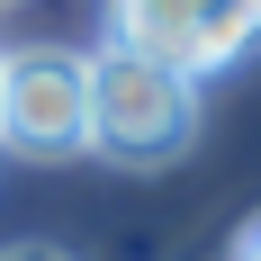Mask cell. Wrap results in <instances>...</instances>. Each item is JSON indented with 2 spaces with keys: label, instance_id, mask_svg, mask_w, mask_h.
<instances>
[{
  "label": "cell",
  "instance_id": "1",
  "mask_svg": "<svg viewBox=\"0 0 261 261\" xmlns=\"http://www.w3.org/2000/svg\"><path fill=\"white\" fill-rule=\"evenodd\" d=\"M189 135H198V81L189 72H171L135 45L90 54V153L144 171V162L189 153Z\"/></svg>",
  "mask_w": 261,
  "mask_h": 261
},
{
  "label": "cell",
  "instance_id": "2",
  "mask_svg": "<svg viewBox=\"0 0 261 261\" xmlns=\"http://www.w3.org/2000/svg\"><path fill=\"white\" fill-rule=\"evenodd\" d=\"M0 144L27 162L90 153V54H63V45L0 54Z\"/></svg>",
  "mask_w": 261,
  "mask_h": 261
},
{
  "label": "cell",
  "instance_id": "3",
  "mask_svg": "<svg viewBox=\"0 0 261 261\" xmlns=\"http://www.w3.org/2000/svg\"><path fill=\"white\" fill-rule=\"evenodd\" d=\"M117 45L153 54V63H171V72H189V81H207L198 9H189V0H117Z\"/></svg>",
  "mask_w": 261,
  "mask_h": 261
},
{
  "label": "cell",
  "instance_id": "4",
  "mask_svg": "<svg viewBox=\"0 0 261 261\" xmlns=\"http://www.w3.org/2000/svg\"><path fill=\"white\" fill-rule=\"evenodd\" d=\"M198 9V54H207V72L243 63L261 45V0H189Z\"/></svg>",
  "mask_w": 261,
  "mask_h": 261
},
{
  "label": "cell",
  "instance_id": "5",
  "mask_svg": "<svg viewBox=\"0 0 261 261\" xmlns=\"http://www.w3.org/2000/svg\"><path fill=\"white\" fill-rule=\"evenodd\" d=\"M0 261H72V252H54V243H9Z\"/></svg>",
  "mask_w": 261,
  "mask_h": 261
},
{
  "label": "cell",
  "instance_id": "6",
  "mask_svg": "<svg viewBox=\"0 0 261 261\" xmlns=\"http://www.w3.org/2000/svg\"><path fill=\"white\" fill-rule=\"evenodd\" d=\"M234 261H261V225H252V234H243V243H234Z\"/></svg>",
  "mask_w": 261,
  "mask_h": 261
},
{
  "label": "cell",
  "instance_id": "7",
  "mask_svg": "<svg viewBox=\"0 0 261 261\" xmlns=\"http://www.w3.org/2000/svg\"><path fill=\"white\" fill-rule=\"evenodd\" d=\"M0 9H9V0H0Z\"/></svg>",
  "mask_w": 261,
  "mask_h": 261
}]
</instances>
